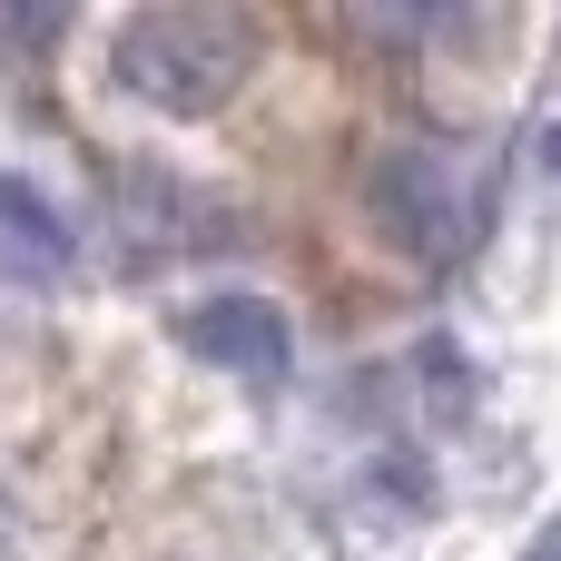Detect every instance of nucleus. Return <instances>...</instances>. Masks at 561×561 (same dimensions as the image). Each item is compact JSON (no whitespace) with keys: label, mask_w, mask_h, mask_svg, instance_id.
<instances>
[{"label":"nucleus","mask_w":561,"mask_h":561,"mask_svg":"<svg viewBox=\"0 0 561 561\" xmlns=\"http://www.w3.org/2000/svg\"><path fill=\"white\" fill-rule=\"evenodd\" d=\"M256 69V20L247 10H207V0H168V10H138L118 20L108 39V79L158 108V118H207L237 99V79Z\"/></svg>","instance_id":"1"},{"label":"nucleus","mask_w":561,"mask_h":561,"mask_svg":"<svg viewBox=\"0 0 561 561\" xmlns=\"http://www.w3.org/2000/svg\"><path fill=\"white\" fill-rule=\"evenodd\" d=\"M365 197H375L385 237H394L404 256H434V266L463 256L473 227H483V168H473L454 138H404V148H385L375 178H365Z\"/></svg>","instance_id":"2"},{"label":"nucleus","mask_w":561,"mask_h":561,"mask_svg":"<svg viewBox=\"0 0 561 561\" xmlns=\"http://www.w3.org/2000/svg\"><path fill=\"white\" fill-rule=\"evenodd\" d=\"M178 345H187L197 365L247 375V385H286V375H296V325H286L266 296H207V306H187V316H178Z\"/></svg>","instance_id":"3"},{"label":"nucleus","mask_w":561,"mask_h":561,"mask_svg":"<svg viewBox=\"0 0 561 561\" xmlns=\"http://www.w3.org/2000/svg\"><path fill=\"white\" fill-rule=\"evenodd\" d=\"M0 256L30 266V276H59V266H69V227H59V207H49L39 187H20V178H0Z\"/></svg>","instance_id":"4"},{"label":"nucleus","mask_w":561,"mask_h":561,"mask_svg":"<svg viewBox=\"0 0 561 561\" xmlns=\"http://www.w3.org/2000/svg\"><path fill=\"white\" fill-rule=\"evenodd\" d=\"M523 561H561V523H552V533H542V542H533Z\"/></svg>","instance_id":"5"},{"label":"nucleus","mask_w":561,"mask_h":561,"mask_svg":"<svg viewBox=\"0 0 561 561\" xmlns=\"http://www.w3.org/2000/svg\"><path fill=\"white\" fill-rule=\"evenodd\" d=\"M552 168H561V128H552Z\"/></svg>","instance_id":"6"}]
</instances>
